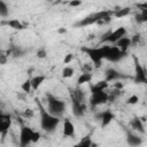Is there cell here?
I'll use <instances>...</instances> for the list:
<instances>
[{
    "label": "cell",
    "mask_w": 147,
    "mask_h": 147,
    "mask_svg": "<svg viewBox=\"0 0 147 147\" xmlns=\"http://www.w3.org/2000/svg\"><path fill=\"white\" fill-rule=\"evenodd\" d=\"M113 10H99L94 11L92 14H88L84 18L79 20L75 23L76 28H83V26H90L92 24H103L111 20Z\"/></svg>",
    "instance_id": "obj_1"
},
{
    "label": "cell",
    "mask_w": 147,
    "mask_h": 147,
    "mask_svg": "<svg viewBox=\"0 0 147 147\" xmlns=\"http://www.w3.org/2000/svg\"><path fill=\"white\" fill-rule=\"evenodd\" d=\"M38 106H39V113H40V127H41V130L45 131L46 133L54 132L57 129L61 118H57V117L51 115L46 110V108H44L40 103H38Z\"/></svg>",
    "instance_id": "obj_2"
},
{
    "label": "cell",
    "mask_w": 147,
    "mask_h": 147,
    "mask_svg": "<svg viewBox=\"0 0 147 147\" xmlns=\"http://www.w3.org/2000/svg\"><path fill=\"white\" fill-rule=\"evenodd\" d=\"M41 134L38 131H34L28 125H22L20 129L18 136V147H28L30 144H36L40 140Z\"/></svg>",
    "instance_id": "obj_3"
},
{
    "label": "cell",
    "mask_w": 147,
    "mask_h": 147,
    "mask_svg": "<svg viewBox=\"0 0 147 147\" xmlns=\"http://www.w3.org/2000/svg\"><path fill=\"white\" fill-rule=\"evenodd\" d=\"M46 103H47L46 110L51 115H53L57 118H61L63 116V114L65 111V107H67V105L63 100H61V99H59L52 94H47L46 95Z\"/></svg>",
    "instance_id": "obj_4"
},
{
    "label": "cell",
    "mask_w": 147,
    "mask_h": 147,
    "mask_svg": "<svg viewBox=\"0 0 147 147\" xmlns=\"http://www.w3.org/2000/svg\"><path fill=\"white\" fill-rule=\"evenodd\" d=\"M82 52L85 53L88 59L92 61L94 67H100L102 61L105 60V49L103 46L98 47H82Z\"/></svg>",
    "instance_id": "obj_5"
},
{
    "label": "cell",
    "mask_w": 147,
    "mask_h": 147,
    "mask_svg": "<svg viewBox=\"0 0 147 147\" xmlns=\"http://www.w3.org/2000/svg\"><path fill=\"white\" fill-rule=\"evenodd\" d=\"M127 33V30L124 26H118L113 31H108L107 33H105L102 36V38L100 39V41L102 44H116L121 38L125 37Z\"/></svg>",
    "instance_id": "obj_6"
},
{
    "label": "cell",
    "mask_w": 147,
    "mask_h": 147,
    "mask_svg": "<svg viewBox=\"0 0 147 147\" xmlns=\"http://www.w3.org/2000/svg\"><path fill=\"white\" fill-rule=\"evenodd\" d=\"M103 49H105V60H107L109 62H113V63L122 61L127 54V53H124V52L119 51L115 45L114 46L103 45Z\"/></svg>",
    "instance_id": "obj_7"
},
{
    "label": "cell",
    "mask_w": 147,
    "mask_h": 147,
    "mask_svg": "<svg viewBox=\"0 0 147 147\" xmlns=\"http://www.w3.org/2000/svg\"><path fill=\"white\" fill-rule=\"evenodd\" d=\"M108 102V92L99 91V92H91V96L88 98V103L91 107H98L106 105Z\"/></svg>",
    "instance_id": "obj_8"
},
{
    "label": "cell",
    "mask_w": 147,
    "mask_h": 147,
    "mask_svg": "<svg viewBox=\"0 0 147 147\" xmlns=\"http://www.w3.org/2000/svg\"><path fill=\"white\" fill-rule=\"evenodd\" d=\"M11 123H13L11 115L0 110V136L2 137V139H5V137L7 136L11 126Z\"/></svg>",
    "instance_id": "obj_9"
},
{
    "label": "cell",
    "mask_w": 147,
    "mask_h": 147,
    "mask_svg": "<svg viewBox=\"0 0 147 147\" xmlns=\"http://www.w3.org/2000/svg\"><path fill=\"white\" fill-rule=\"evenodd\" d=\"M134 83L137 84H146L147 83V75H146V70L145 68L141 65V63L137 60V57L134 56Z\"/></svg>",
    "instance_id": "obj_10"
},
{
    "label": "cell",
    "mask_w": 147,
    "mask_h": 147,
    "mask_svg": "<svg viewBox=\"0 0 147 147\" xmlns=\"http://www.w3.org/2000/svg\"><path fill=\"white\" fill-rule=\"evenodd\" d=\"M71 110H72V114L76 117L84 116L86 110H87L86 101H79V100H76V99H71Z\"/></svg>",
    "instance_id": "obj_11"
},
{
    "label": "cell",
    "mask_w": 147,
    "mask_h": 147,
    "mask_svg": "<svg viewBox=\"0 0 147 147\" xmlns=\"http://www.w3.org/2000/svg\"><path fill=\"white\" fill-rule=\"evenodd\" d=\"M98 118L100 121V126L101 129H106L115 118V115L114 113L110 110V109H106L103 111H100L98 114Z\"/></svg>",
    "instance_id": "obj_12"
},
{
    "label": "cell",
    "mask_w": 147,
    "mask_h": 147,
    "mask_svg": "<svg viewBox=\"0 0 147 147\" xmlns=\"http://www.w3.org/2000/svg\"><path fill=\"white\" fill-rule=\"evenodd\" d=\"M0 24L3 25V26H8V28H10L13 30H18V31L25 29V26H26L18 18H6V20H2L0 22Z\"/></svg>",
    "instance_id": "obj_13"
},
{
    "label": "cell",
    "mask_w": 147,
    "mask_h": 147,
    "mask_svg": "<svg viewBox=\"0 0 147 147\" xmlns=\"http://www.w3.org/2000/svg\"><path fill=\"white\" fill-rule=\"evenodd\" d=\"M62 134L65 138H75V136H76V127H75V124L70 119H64L63 121Z\"/></svg>",
    "instance_id": "obj_14"
},
{
    "label": "cell",
    "mask_w": 147,
    "mask_h": 147,
    "mask_svg": "<svg viewBox=\"0 0 147 147\" xmlns=\"http://www.w3.org/2000/svg\"><path fill=\"white\" fill-rule=\"evenodd\" d=\"M105 80L106 82H117V80H119L121 78H124V76L118 71V70H116L115 68H107L106 70H105Z\"/></svg>",
    "instance_id": "obj_15"
},
{
    "label": "cell",
    "mask_w": 147,
    "mask_h": 147,
    "mask_svg": "<svg viewBox=\"0 0 147 147\" xmlns=\"http://www.w3.org/2000/svg\"><path fill=\"white\" fill-rule=\"evenodd\" d=\"M126 142H127V145L131 146V147H139V146L142 144V138L139 137V136L136 134V133L127 132V134H126Z\"/></svg>",
    "instance_id": "obj_16"
},
{
    "label": "cell",
    "mask_w": 147,
    "mask_h": 147,
    "mask_svg": "<svg viewBox=\"0 0 147 147\" xmlns=\"http://www.w3.org/2000/svg\"><path fill=\"white\" fill-rule=\"evenodd\" d=\"M115 46H116L119 51H122V52H124V53H127V51L131 48V38L127 37V36H125V37L121 38V39L115 44Z\"/></svg>",
    "instance_id": "obj_17"
},
{
    "label": "cell",
    "mask_w": 147,
    "mask_h": 147,
    "mask_svg": "<svg viewBox=\"0 0 147 147\" xmlns=\"http://www.w3.org/2000/svg\"><path fill=\"white\" fill-rule=\"evenodd\" d=\"M46 79H47V77L45 75H36V76L31 77L30 80H31V87H32V90L33 91H37L45 83Z\"/></svg>",
    "instance_id": "obj_18"
},
{
    "label": "cell",
    "mask_w": 147,
    "mask_h": 147,
    "mask_svg": "<svg viewBox=\"0 0 147 147\" xmlns=\"http://www.w3.org/2000/svg\"><path fill=\"white\" fill-rule=\"evenodd\" d=\"M130 125H131V127H132L133 130H136V131H138V132H140V133H145V125H144V122H142V119H140L138 116H136V117H133V118L131 119Z\"/></svg>",
    "instance_id": "obj_19"
},
{
    "label": "cell",
    "mask_w": 147,
    "mask_h": 147,
    "mask_svg": "<svg viewBox=\"0 0 147 147\" xmlns=\"http://www.w3.org/2000/svg\"><path fill=\"white\" fill-rule=\"evenodd\" d=\"M92 78H93L92 72H85V71H83L78 76V78H77V85L80 86V85H84V84H88V83H91Z\"/></svg>",
    "instance_id": "obj_20"
},
{
    "label": "cell",
    "mask_w": 147,
    "mask_h": 147,
    "mask_svg": "<svg viewBox=\"0 0 147 147\" xmlns=\"http://www.w3.org/2000/svg\"><path fill=\"white\" fill-rule=\"evenodd\" d=\"M108 86H109V83H108V82H106L105 79H102V80H99V82H96L95 84L91 85V92L106 91V90L108 88Z\"/></svg>",
    "instance_id": "obj_21"
},
{
    "label": "cell",
    "mask_w": 147,
    "mask_h": 147,
    "mask_svg": "<svg viewBox=\"0 0 147 147\" xmlns=\"http://www.w3.org/2000/svg\"><path fill=\"white\" fill-rule=\"evenodd\" d=\"M130 13H131V8L130 7H124V8H118V9L113 10V16L116 17V18H122V17L127 16Z\"/></svg>",
    "instance_id": "obj_22"
},
{
    "label": "cell",
    "mask_w": 147,
    "mask_h": 147,
    "mask_svg": "<svg viewBox=\"0 0 147 147\" xmlns=\"http://www.w3.org/2000/svg\"><path fill=\"white\" fill-rule=\"evenodd\" d=\"M92 144H93V141H92L91 137H90V136H86V137L82 138V139H80L76 145H74L72 147H91Z\"/></svg>",
    "instance_id": "obj_23"
},
{
    "label": "cell",
    "mask_w": 147,
    "mask_h": 147,
    "mask_svg": "<svg viewBox=\"0 0 147 147\" xmlns=\"http://www.w3.org/2000/svg\"><path fill=\"white\" fill-rule=\"evenodd\" d=\"M8 15H9V8H8V5H7L5 1L0 0V17L3 18V20H6V18L8 17Z\"/></svg>",
    "instance_id": "obj_24"
},
{
    "label": "cell",
    "mask_w": 147,
    "mask_h": 147,
    "mask_svg": "<svg viewBox=\"0 0 147 147\" xmlns=\"http://www.w3.org/2000/svg\"><path fill=\"white\" fill-rule=\"evenodd\" d=\"M74 74H75V69L70 65H65L61 71V75L63 78H71L74 76Z\"/></svg>",
    "instance_id": "obj_25"
},
{
    "label": "cell",
    "mask_w": 147,
    "mask_h": 147,
    "mask_svg": "<svg viewBox=\"0 0 147 147\" xmlns=\"http://www.w3.org/2000/svg\"><path fill=\"white\" fill-rule=\"evenodd\" d=\"M21 90L24 92V93H30L32 91V87H31V80L30 78H26L22 84H21Z\"/></svg>",
    "instance_id": "obj_26"
},
{
    "label": "cell",
    "mask_w": 147,
    "mask_h": 147,
    "mask_svg": "<svg viewBox=\"0 0 147 147\" xmlns=\"http://www.w3.org/2000/svg\"><path fill=\"white\" fill-rule=\"evenodd\" d=\"M139 102V96L137 94H131L127 99H126V103L127 105H136Z\"/></svg>",
    "instance_id": "obj_27"
},
{
    "label": "cell",
    "mask_w": 147,
    "mask_h": 147,
    "mask_svg": "<svg viewBox=\"0 0 147 147\" xmlns=\"http://www.w3.org/2000/svg\"><path fill=\"white\" fill-rule=\"evenodd\" d=\"M130 38H131V47H136L137 45L140 44V39H141L140 34H134V36H132Z\"/></svg>",
    "instance_id": "obj_28"
},
{
    "label": "cell",
    "mask_w": 147,
    "mask_h": 147,
    "mask_svg": "<svg viewBox=\"0 0 147 147\" xmlns=\"http://www.w3.org/2000/svg\"><path fill=\"white\" fill-rule=\"evenodd\" d=\"M36 54H37V57H38V59H45L46 55H47V51H46V48L41 47V48H39V49L37 51Z\"/></svg>",
    "instance_id": "obj_29"
},
{
    "label": "cell",
    "mask_w": 147,
    "mask_h": 147,
    "mask_svg": "<svg viewBox=\"0 0 147 147\" xmlns=\"http://www.w3.org/2000/svg\"><path fill=\"white\" fill-rule=\"evenodd\" d=\"M33 115H34V113H33V110L32 109H30V108H28V109H25L24 111H23V116L25 117V118H32L33 117Z\"/></svg>",
    "instance_id": "obj_30"
},
{
    "label": "cell",
    "mask_w": 147,
    "mask_h": 147,
    "mask_svg": "<svg viewBox=\"0 0 147 147\" xmlns=\"http://www.w3.org/2000/svg\"><path fill=\"white\" fill-rule=\"evenodd\" d=\"M72 60H74V54L72 53H68L63 59V64H69Z\"/></svg>",
    "instance_id": "obj_31"
},
{
    "label": "cell",
    "mask_w": 147,
    "mask_h": 147,
    "mask_svg": "<svg viewBox=\"0 0 147 147\" xmlns=\"http://www.w3.org/2000/svg\"><path fill=\"white\" fill-rule=\"evenodd\" d=\"M7 60H8L7 55H5L3 53L0 52V64H6L7 63Z\"/></svg>",
    "instance_id": "obj_32"
},
{
    "label": "cell",
    "mask_w": 147,
    "mask_h": 147,
    "mask_svg": "<svg viewBox=\"0 0 147 147\" xmlns=\"http://www.w3.org/2000/svg\"><path fill=\"white\" fill-rule=\"evenodd\" d=\"M82 5V1H70L69 2V6L70 7H78Z\"/></svg>",
    "instance_id": "obj_33"
},
{
    "label": "cell",
    "mask_w": 147,
    "mask_h": 147,
    "mask_svg": "<svg viewBox=\"0 0 147 147\" xmlns=\"http://www.w3.org/2000/svg\"><path fill=\"white\" fill-rule=\"evenodd\" d=\"M91 147H98V146H96V144H95V142H93V144H92V146H91Z\"/></svg>",
    "instance_id": "obj_34"
}]
</instances>
